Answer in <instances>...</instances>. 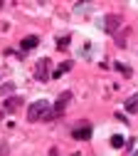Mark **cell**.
<instances>
[{"instance_id": "12", "label": "cell", "mask_w": 138, "mask_h": 156, "mask_svg": "<svg viewBox=\"0 0 138 156\" xmlns=\"http://www.w3.org/2000/svg\"><path fill=\"white\" fill-rule=\"evenodd\" d=\"M128 32H131V30L126 27V30H121V32L116 35V42H118V47H123V45H126V37H128Z\"/></svg>"}, {"instance_id": "8", "label": "cell", "mask_w": 138, "mask_h": 156, "mask_svg": "<svg viewBox=\"0 0 138 156\" xmlns=\"http://www.w3.org/2000/svg\"><path fill=\"white\" fill-rule=\"evenodd\" d=\"M123 107H126V112H128V114H138V94L128 97V99L123 102Z\"/></svg>"}, {"instance_id": "15", "label": "cell", "mask_w": 138, "mask_h": 156, "mask_svg": "<svg viewBox=\"0 0 138 156\" xmlns=\"http://www.w3.org/2000/svg\"><path fill=\"white\" fill-rule=\"evenodd\" d=\"M49 156H57V149H49Z\"/></svg>"}, {"instance_id": "4", "label": "cell", "mask_w": 138, "mask_h": 156, "mask_svg": "<svg viewBox=\"0 0 138 156\" xmlns=\"http://www.w3.org/2000/svg\"><path fill=\"white\" fill-rule=\"evenodd\" d=\"M72 136H74V139H79V141H89V139H91V124H89V122H79V124H74Z\"/></svg>"}, {"instance_id": "7", "label": "cell", "mask_w": 138, "mask_h": 156, "mask_svg": "<svg viewBox=\"0 0 138 156\" xmlns=\"http://www.w3.org/2000/svg\"><path fill=\"white\" fill-rule=\"evenodd\" d=\"M72 67H74V62H72V60H64L62 65H59V67H57V69L52 72V77H64V74H67V72H69Z\"/></svg>"}, {"instance_id": "13", "label": "cell", "mask_w": 138, "mask_h": 156, "mask_svg": "<svg viewBox=\"0 0 138 156\" xmlns=\"http://www.w3.org/2000/svg\"><path fill=\"white\" fill-rule=\"evenodd\" d=\"M111 146H113V149H121V146H123V136H121V134H113V136H111Z\"/></svg>"}, {"instance_id": "3", "label": "cell", "mask_w": 138, "mask_h": 156, "mask_svg": "<svg viewBox=\"0 0 138 156\" xmlns=\"http://www.w3.org/2000/svg\"><path fill=\"white\" fill-rule=\"evenodd\" d=\"M72 102V92L67 89V92H62L57 97V102H54V107H52V114H49V119H59V116L64 114V109H67V104Z\"/></svg>"}, {"instance_id": "14", "label": "cell", "mask_w": 138, "mask_h": 156, "mask_svg": "<svg viewBox=\"0 0 138 156\" xmlns=\"http://www.w3.org/2000/svg\"><path fill=\"white\" fill-rule=\"evenodd\" d=\"M8 92H12V84H3L0 87V94H8Z\"/></svg>"}, {"instance_id": "5", "label": "cell", "mask_w": 138, "mask_h": 156, "mask_svg": "<svg viewBox=\"0 0 138 156\" xmlns=\"http://www.w3.org/2000/svg\"><path fill=\"white\" fill-rule=\"evenodd\" d=\"M118 25H121V15H118V12H109V15H106V20H104L106 32H109V35H116Z\"/></svg>"}, {"instance_id": "10", "label": "cell", "mask_w": 138, "mask_h": 156, "mask_svg": "<svg viewBox=\"0 0 138 156\" xmlns=\"http://www.w3.org/2000/svg\"><path fill=\"white\" fill-rule=\"evenodd\" d=\"M113 69H116V72H121L123 77H131V74H133V69H131L128 65H121V62H116V65H113Z\"/></svg>"}, {"instance_id": "1", "label": "cell", "mask_w": 138, "mask_h": 156, "mask_svg": "<svg viewBox=\"0 0 138 156\" xmlns=\"http://www.w3.org/2000/svg\"><path fill=\"white\" fill-rule=\"evenodd\" d=\"M49 114H52L49 102L39 99V102L30 104V109H27V122H47V119H49Z\"/></svg>"}, {"instance_id": "6", "label": "cell", "mask_w": 138, "mask_h": 156, "mask_svg": "<svg viewBox=\"0 0 138 156\" xmlns=\"http://www.w3.org/2000/svg\"><path fill=\"white\" fill-rule=\"evenodd\" d=\"M37 45H39V37L37 35H27V37H22V42H20L22 50H35Z\"/></svg>"}, {"instance_id": "9", "label": "cell", "mask_w": 138, "mask_h": 156, "mask_svg": "<svg viewBox=\"0 0 138 156\" xmlns=\"http://www.w3.org/2000/svg\"><path fill=\"white\" fill-rule=\"evenodd\" d=\"M22 107V97H8L5 99V112L8 109H20Z\"/></svg>"}, {"instance_id": "16", "label": "cell", "mask_w": 138, "mask_h": 156, "mask_svg": "<svg viewBox=\"0 0 138 156\" xmlns=\"http://www.w3.org/2000/svg\"><path fill=\"white\" fill-rule=\"evenodd\" d=\"M136 156H138V151H136Z\"/></svg>"}, {"instance_id": "2", "label": "cell", "mask_w": 138, "mask_h": 156, "mask_svg": "<svg viewBox=\"0 0 138 156\" xmlns=\"http://www.w3.org/2000/svg\"><path fill=\"white\" fill-rule=\"evenodd\" d=\"M35 80H37V82H47V80H52V62L47 60V57L37 60V65H35Z\"/></svg>"}, {"instance_id": "11", "label": "cell", "mask_w": 138, "mask_h": 156, "mask_svg": "<svg viewBox=\"0 0 138 156\" xmlns=\"http://www.w3.org/2000/svg\"><path fill=\"white\" fill-rule=\"evenodd\" d=\"M69 42H72V37H69V35H62V37L57 40V50H67Z\"/></svg>"}]
</instances>
